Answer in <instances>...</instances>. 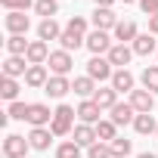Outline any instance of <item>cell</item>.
Here are the masks:
<instances>
[{"mask_svg":"<svg viewBox=\"0 0 158 158\" xmlns=\"http://www.w3.org/2000/svg\"><path fill=\"white\" fill-rule=\"evenodd\" d=\"M155 133H158V130H155Z\"/></svg>","mask_w":158,"mask_h":158,"instance_id":"cell-42","label":"cell"},{"mask_svg":"<svg viewBox=\"0 0 158 158\" xmlns=\"http://www.w3.org/2000/svg\"><path fill=\"white\" fill-rule=\"evenodd\" d=\"M118 124L115 121H99L96 124V136H99V143H112V139H118Z\"/></svg>","mask_w":158,"mask_h":158,"instance_id":"cell-30","label":"cell"},{"mask_svg":"<svg viewBox=\"0 0 158 158\" xmlns=\"http://www.w3.org/2000/svg\"><path fill=\"white\" fill-rule=\"evenodd\" d=\"M109 146H112V155H115V158H127V155H130V149H133V143H130V139H124V136L112 139Z\"/></svg>","mask_w":158,"mask_h":158,"instance_id":"cell-33","label":"cell"},{"mask_svg":"<svg viewBox=\"0 0 158 158\" xmlns=\"http://www.w3.org/2000/svg\"><path fill=\"white\" fill-rule=\"evenodd\" d=\"M136 37H139L136 22H130V19H127V22H118V28H115V40H118V44H127V40L133 44Z\"/></svg>","mask_w":158,"mask_h":158,"instance_id":"cell-24","label":"cell"},{"mask_svg":"<svg viewBox=\"0 0 158 158\" xmlns=\"http://www.w3.org/2000/svg\"><path fill=\"white\" fill-rule=\"evenodd\" d=\"M112 65H118V68H127L130 65V59H133V47H127V44H115L112 50H109V56H106Z\"/></svg>","mask_w":158,"mask_h":158,"instance_id":"cell-13","label":"cell"},{"mask_svg":"<svg viewBox=\"0 0 158 158\" xmlns=\"http://www.w3.org/2000/svg\"><path fill=\"white\" fill-rule=\"evenodd\" d=\"M6 13H25L28 6H34V0H0Z\"/></svg>","mask_w":158,"mask_h":158,"instance_id":"cell-36","label":"cell"},{"mask_svg":"<svg viewBox=\"0 0 158 158\" xmlns=\"http://www.w3.org/2000/svg\"><path fill=\"white\" fill-rule=\"evenodd\" d=\"M56 158H81V146H77L74 139H68V143L56 146Z\"/></svg>","mask_w":158,"mask_h":158,"instance_id":"cell-32","label":"cell"},{"mask_svg":"<svg viewBox=\"0 0 158 158\" xmlns=\"http://www.w3.org/2000/svg\"><path fill=\"white\" fill-rule=\"evenodd\" d=\"M28 59L25 56H6L3 59V77H25V71H28V65H25Z\"/></svg>","mask_w":158,"mask_h":158,"instance_id":"cell-16","label":"cell"},{"mask_svg":"<svg viewBox=\"0 0 158 158\" xmlns=\"http://www.w3.org/2000/svg\"><path fill=\"white\" fill-rule=\"evenodd\" d=\"M130 47H133V56H149L155 53V34H139Z\"/></svg>","mask_w":158,"mask_h":158,"instance_id":"cell-25","label":"cell"},{"mask_svg":"<svg viewBox=\"0 0 158 158\" xmlns=\"http://www.w3.org/2000/svg\"><path fill=\"white\" fill-rule=\"evenodd\" d=\"M28 124H31V127H50V124H53V112H50V106H44V102H31V106H28Z\"/></svg>","mask_w":158,"mask_h":158,"instance_id":"cell-9","label":"cell"},{"mask_svg":"<svg viewBox=\"0 0 158 158\" xmlns=\"http://www.w3.org/2000/svg\"><path fill=\"white\" fill-rule=\"evenodd\" d=\"M0 96L10 102H19V81L16 77H0Z\"/></svg>","mask_w":158,"mask_h":158,"instance_id":"cell-26","label":"cell"},{"mask_svg":"<svg viewBox=\"0 0 158 158\" xmlns=\"http://www.w3.org/2000/svg\"><path fill=\"white\" fill-rule=\"evenodd\" d=\"M121 3H136V0H121Z\"/></svg>","mask_w":158,"mask_h":158,"instance_id":"cell-41","label":"cell"},{"mask_svg":"<svg viewBox=\"0 0 158 158\" xmlns=\"http://www.w3.org/2000/svg\"><path fill=\"white\" fill-rule=\"evenodd\" d=\"M93 102H96L102 112H112V109L118 106V90H115V87H99L96 96H93Z\"/></svg>","mask_w":158,"mask_h":158,"instance_id":"cell-17","label":"cell"},{"mask_svg":"<svg viewBox=\"0 0 158 158\" xmlns=\"http://www.w3.org/2000/svg\"><path fill=\"white\" fill-rule=\"evenodd\" d=\"M3 25H6V31H10V34H19V37H25V31L31 28V19H28L25 13H6Z\"/></svg>","mask_w":158,"mask_h":158,"instance_id":"cell-10","label":"cell"},{"mask_svg":"<svg viewBox=\"0 0 158 158\" xmlns=\"http://www.w3.org/2000/svg\"><path fill=\"white\" fill-rule=\"evenodd\" d=\"M74 143L81 146V149H90L93 143H99L96 127H93V124H77V127H74Z\"/></svg>","mask_w":158,"mask_h":158,"instance_id":"cell-14","label":"cell"},{"mask_svg":"<svg viewBox=\"0 0 158 158\" xmlns=\"http://www.w3.org/2000/svg\"><path fill=\"white\" fill-rule=\"evenodd\" d=\"M28 106H31V102H10L6 115L16 118V121H28Z\"/></svg>","mask_w":158,"mask_h":158,"instance_id":"cell-34","label":"cell"},{"mask_svg":"<svg viewBox=\"0 0 158 158\" xmlns=\"http://www.w3.org/2000/svg\"><path fill=\"white\" fill-rule=\"evenodd\" d=\"M99 115H102V109H99L93 99H84L81 106H77V118H81V124H93V127H96V124L102 121Z\"/></svg>","mask_w":158,"mask_h":158,"instance_id":"cell-11","label":"cell"},{"mask_svg":"<svg viewBox=\"0 0 158 158\" xmlns=\"http://www.w3.org/2000/svg\"><path fill=\"white\" fill-rule=\"evenodd\" d=\"M62 31H65V28H59L56 19H44V22L37 25V40H44V44H47V40H59Z\"/></svg>","mask_w":158,"mask_h":158,"instance_id":"cell-15","label":"cell"},{"mask_svg":"<svg viewBox=\"0 0 158 158\" xmlns=\"http://www.w3.org/2000/svg\"><path fill=\"white\" fill-rule=\"evenodd\" d=\"M47 65H50V71H53V74H62V77H65V74L71 71L74 59H71V53H68V50H56V53H50Z\"/></svg>","mask_w":158,"mask_h":158,"instance_id":"cell-7","label":"cell"},{"mask_svg":"<svg viewBox=\"0 0 158 158\" xmlns=\"http://www.w3.org/2000/svg\"><path fill=\"white\" fill-rule=\"evenodd\" d=\"M133 118H136L133 106H130V102H118V106L112 109V118H109V121H115V124L121 127V124H133Z\"/></svg>","mask_w":158,"mask_h":158,"instance_id":"cell-23","label":"cell"},{"mask_svg":"<svg viewBox=\"0 0 158 158\" xmlns=\"http://www.w3.org/2000/svg\"><path fill=\"white\" fill-rule=\"evenodd\" d=\"M87 158H115V155H112V146L109 143H93L87 149Z\"/></svg>","mask_w":158,"mask_h":158,"instance_id":"cell-35","label":"cell"},{"mask_svg":"<svg viewBox=\"0 0 158 158\" xmlns=\"http://www.w3.org/2000/svg\"><path fill=\"white\" fill-rule=\"evenodd\" d=\"M47 81H50L47 65H28V71H25V84L28 87H47Z\"/></svg>","mask_w":158,"mask_h":158,"instance_id":"cell-21","label":"cell"},{"mask_svg":"<svg viewBox=\"0 0 158 158\" xmlns=\"http://www.w3.org/2000/svg\"><path fill=\"white\" fill-rule=\"evenodd\" d=\"M56 10H59V0H34V13L44 19H53Z\"/></svg>","mask_w":158,"mask_h":158,"instance_id":"cell-31","label":"cell"},{"mask_svg":"<svg viewBox=\"0 0 158 158\" xmlns=\"http://www.w3.org/2000/svg\"><path fill=\"white\" fill-rule=\"evenodd\" d=\"M59 44H62V50H68V53L77 50V47H87V19H84V16H74V19L65 25Z\"/></svg>","mask_w":158,"mask_h":158,"instance_id":"cell-1","label":"cell"},{"mask_svg":"<svg viewBox=\"0 0 158 158\" xmlns=\"http://www.w3.org/2000/svg\"><path fill=\"white\" fill-rule=\"evenodd\" d=\"M133 130L146 136V133H155V130H158V124H155V118H152V115H136V118H133Z\"/></svg>","mask_w":158,"mask_h":158,"instance_id":"cell-29","label":"cell"},{"mask_svg":"<svg viewBox=\"0 0 158 158\" xmlns=\"http://www.w3.org/2000/svg\"><path fill=\"white\" fill-rule=\"evenodd\" d=\"M149 34H158V16H149Z\"/></svg>","mask_w":158,"mask_h":158,"instance_id":"cell-38","label":"cell"},{"mask_svg":"<svg viewBox=\"0 0 158 158\" xmlns=\"http://www.w3.org/2000/svg\"><path fill=\"white\" fill-rule=\"evenodd\" d=\"M50 139H53V130H50V127H31V133H28V143H31V149H37V152L50 149Z\"/></svg>","mask_w":158,"mask_h":158,"instance_id":"cell-18","label":"cell"},{"mask_svg":"<svg viewBox=\"0 0 158 158\" xmlns=\"http://www.w3.org/2000/svg\"><path fill=\"white\" fill-rule=\"evenodd\" d=\"M133 84H136V81H133V74H130L127 68H118V71L112 74V87H115L118 93H133Z\"/></svg>","mask_w":158,"mask_h":158,"instance_id":"cell-22","label":"cell"},{"mask_svg":"<svg viewBox=\"0 0 158 158\" xmlns=\"http://www.w3.org/2000/svg\"><path fill=\"white\" fill-rule=\"evenodd\" d=\"M74 115H77V109L59 106V109L53 112V124H50L53 136H68V133H71V124H74Z\"/></svg>","mask_w":158,"mask_h":158,"instance_id":"cell-2","label":"cell"},{"mask_svg":"<svg viewBox=\"0 0 158 158\" xmlns=\"http://www.w3.org/2000/svg\"><path fill=\"white\" fill-rule=\"evenodd\" d=\"M115 0H96V6H112Z\"/></svg>","mask_w":158,"mask_h":158,"instance_id":"cell-39","label":"cell"},{"mask_svg":"<svg viewBox=\"0 0 158 158\" xmlns=\"http://www.w3.org/2000/svg\"><path fill=\"white\" fill-rule=\"evenodd\" d=\"M115 44H112V37H109V31H90L87 34V50L93 53V56H109V50H112Z\"/></svg>","mask_w":158,"mask_h":158,"instance_id":"cell-6","label":"cell"},{"mask_svg":"<svg viewBox=\"0 0 158 158\" xmlns=\"http://www.w3.org/2000/svg\"><path fill=\"white\" fill-rule=\"evenodd\" d=\"M136 158H158V155H152V152H139Z\"/></svg>","mask_w":158,"mask_h":158,"instance_id":"cell-40","label":"cell"},{"mask_svg":"<svg viewBox=\"0 0 158 158\" xmlns=\"http://www.w3.org/2000/svg\"><path fill=\"white\" fill-rule=\"evenodd\" d=\"M25 59H28V65H47V59H50V47H47L44 40H31Z\"/></svg>","mask_w":158,"mask_h":158,"instance_id":"cell-12","label":"cell"},{"mask_svg":"<svg viewBox=\"0 0 158 158\" xmlns=\"http://www.w3.org/2000/svg\"><path fill=\"white\" fill-rule=\"evenodd\" d=\"M118 22H121V19L115 16L112 6H96V10H93V25H96V31H115Z\"/></svg>","mask_w":158,"mask_h":158,"instance_id":"cell-3","label":"cell"},{"mask_svg":"<svg viewBox=\"0 0 158 158\" xmlns=\"http://www.w3.org/2000/svg\"><path fill=\"white\" fill-rule=\"evenodd\" d=\"M71 90H74L77 96H84V99H93L99 87H96V81H93L90 74H84V77H74V84H71Z\"/></svg>","mask_w":158,"mask_h":158,"instance_id":"cell-20","label":"cell"},{"mask_svg":"<svg viewBox=\"0 0 158 158\" xmlns=\"http://www.w3.org/2000/svg\"><path fill=\"white\" fill-rule=\"evenodd\" d=\"M139 81L149 93H158V65H146L143 74H139Z\"/></svg>","mask_w":158,"mask_h":158,"instance_id":"cell-27","label":"cell"},{"mask_svg":"<svg viewBox=\"0 0 158 158\" xmlns=\"http://www.w3.org/2000/svg\"><path fill=\"white\" fill-rule=\"evenodd\" d=\"M28 149H31V143H28L25 136H19V133H6V139H3V155H6V158H25Z\"/></svg>","mask_w":158,"mask_h":158,"instance_id":"cell-4","label":"cell"},{"mask_svg":"<svg viewBox=\"0 0 158 158\" xmlns=\"http://www.w3.org/2000/svg\"><path fill=\"white\" fill-rule=\"evenodd\" d=\"M6 53H10V56H25V53H28V40L19 37V34H10V37H6Z\"/></svg>","mask_w":158,"mask_h":158,"instance_id":"cell-28","label":"cell"},{"mask_svg":"<svg viewBox=\"0 0 158 158\" xmlns=\"http://www.w3.org/2000/svg\"><path fill=\"white\" fill-rule=\"evenodd\" d=\"M136 3L146 16H158V0H136Z\"/></svg>","mask_w":158,"mask_h":158,"instance_id":"cell-37","label":"cell"},{"mask_svg":"<svg viewBox=\"0 0 158 158\" xmlns=\"http://www.w3.org/2000/svg\"><path fill=\"white\" fill-rule=\"evenodd\" d=\"M53 99H62L68 90H71V81H68V77H62V74H53L50 77V81H47V87H44Z\"/></svg>","mask_w":158,"mask_h":158,"instance_id":"cell-19","label":"cell"},{"mask_svg":"<svg viewBox=\"0 0 158 158\" xmlns=\"http://www.w3.org/2000/svg\"><path fill=\"white\" fill-rule=\"evenodd\" d=\"M87 74L93 77V81H112V62L106 59V56H93L90 62H87Z\"/></svg>","mask_w":158,"mask_h":158,"instance_id":"cell-5","label":"cell"},{"mask_svg":"<svg viewBox=\"0 0 158 158\" xmlns=\"http://www.w3.org/2000/svg\"><path fill=\"white\" fill-rule=\"evenodd\" d=\"M130 106H133L136 115H152V109H155V93H149L146 87H143V90H133V93H130Z\"/></svg>","mask_w":158,"mask_h":158,"instance_id":"cell-8","label":"cell"}]
</instances>
